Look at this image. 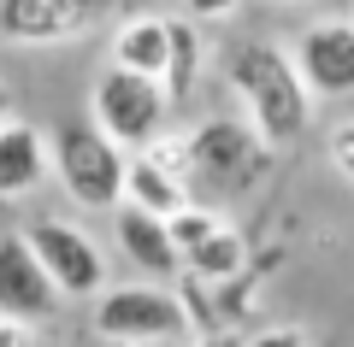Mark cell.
I'll list each match as a JSON object with an SVG mask.
<instances>
[{"instance_id":"cell-1","label":"cell","mask_w":354,"mask_h":347,"mask_svg":"<svg viewBox=\"0 0 354 347\" xmlns=\"http://www.w3.org/2000/svg\"><path fill=\"white\" fill-rule=\"evenodd\" d=\"M230 88L242 95V106L254 112V130L266 141H295L307 130V83L301 59H290L272 41H248V48L230 53Z\"/></svg>"},{"instance_id":"cell-2","label":"cell","mask_w":354,"mask_h":347,"mask_svg":"<svg viewBox=\"0 0 354 347\" xmlns=\"http://www.w3.org/2000/svg\"><path fill=\"white\" fill-rule=\"evenodd\" d=\"M53 165H59L65 188L77 206H124V183H130V159L124 141L101 124H65L53 136Z\"/></svg>"},{"instance_id":"cell-3","label":"cell","mask_w":354,"mask_h":347,"mask_svg":"<svg viewBox=\"0 0 354 347\" xmlns=\"http://www.w3.org/2000/svg\"><path fill=\"white\" fill-rule=\"evenodd\" d=\"M160 283L106 288L101 306H95V335H101V341H189L195 335L189 306H183L171 288H160Z\"/></svg>"},{"instance_id":"cell-4","label":"cell","mask_w":354,"mask_h":347,"mask_svg":"<svg viewBox=\"0 0 354 347\" xmlns=\"http://www.w3.org/2000/svg\"><path fill=\"white\" fill-rule=\"evenodd\" d=\"M165 77H148V71H130V65H113V71L95 83V124L113 130L124 148H148L165 124Z\"/></svg>"},{"instance_id":"cell-5","label":"cell","mask_w":354,"mask_h":347,"mask_svg":"<svg viewBox=\"0 0 354 347\" xmlns=\"http://www.w3.org/2000/svg\"><path fill=\"white\" fill-rule=\"evenodd\" d=\"M30 236V248L41 253V265L53 271V283L65 288V295H95V288L106 283V259L95 253V241L77 230V224H59V218H41V224H30L24 230Z\"/></svg>"},{"instance_id":"cell-6","label":"cell","mask_w":354,"mask_h":347,"mask_svg":"<svg viewBox=\"0 0 354 347\" xmlns=\"http://www.w3.org/2000/svg\"><path fill=\"white\" fill-rule=\"evenodd\" d=\"M101 12V0H0V36L18 48H41V41L83 36Z\"/></svg>"},{"instance_id":"cell-7","label":"cell","mask_w":354,"mask_h":347,"mask_svg":"<svg viewBox=\"0 0 354 347\" xmlns=\"http://www.w3.org/2000/svg\"><path fill=\"white\" fill-rule=\"evenodd\" d=\"M65 288L53 283V271L41 265V253L30 248V236H6L0 241V312L18 318H48L59 306Z\"/></svg>"},{"instance_id":"cell-8","label":"cell","mask_w":354,"mask_h":347,"mask_svg":"<svg viewBox=\"0 0 354 347\" xmlns=\"http://www.w3.org/2000/svg\"><path fill=\"white\" fill-rule=\"evenodd\" d=\"M113 230H118L124 259L136 265V271H148V277H177L189 265L183 248H177V236H171V218H165V212H148V206H136V200H124Z\"/></svg>"},{"instance_id":"cell-9","label":"cell","mask_w":354,"mask_h":347,"mask_svg":"<svg viewBox=\"0 0 354 347\" xmlns=\"http://www.w3.org/2000/svg\"><path fill=\"white\" fill-rule=\"evenodd\" d=\"M313 95H354V24H313L295 48Z\"/></svg>"},{"instance_id":"cell-10","label":"cell","mask_w":354,"mask_h":347,"mask_svg":"<svg viewBox=\"0 0 354 347\" xmlns=\"http://www.w3.org/2000/svg\"><path fill=\"white\" fill-rule=\"evenodd\" d=\"M41 177H48L41 130L24 124V118H6V130H0V200H24Z\"/></svg>"},{"instance_id":"cell-11","label":"cell","mask_w":354,"mask_h":347,"mask_svg":"<svg viewBox=\"0 0 354 347\" xmlns=\"http://www.w3.org/2000/svg\"><path fill=\"white\" fill-rule=\"evenodd\" d=\"M254 165V136L236 124V118H218V124L195 130V171L213 177V183H236Z\"/></svg>"},{"instance_id":"cell-12","label":"cell","mask_w":354,"mask_h":347,"mask_svg":"<svg viewBox=\"0 0 354 347\" xmlns=\"http://www.w3.org/2000/svg\"><path fill=\"white\" fill-rule=\"evenodd\" d=\"M113 65L165 77V65H171V18H130L113 36Z\"/></svg>"},{"instance_id":"cell-13","label":"cell","mask_w":354,"mask_h":347,"mask_svg":"<svg viewBox=\"0 0 354 347\" xmlns=\"http://www.w3.org/2000/svg\"><path fill=\"white\" fill-rule=\"evenodd\" d=\"M124 200H136V206H148V212H183L189 206V183L177 171H165L153 153H142V159H130V183H124Z\"/></svg>"},{"instance_id":"cell-14","label":"cell","mask_w":354,"mask_h":347,"mask_svg":"<svg viewBox=\"0 0 354 347\" xmlns=\"http://www.w3.org/2000/svg\"><path fill=\"white\" fill-rule=\"evenodd\" d=\"M183 259H189V277H201V283H230V277L242 271V259H248V248H242L236 230H225V224H218L213 236H201Z\"/></svg>"},{"instance_id":"cell-15","label":"cell","mask_w":354,"mask_h":347,"mask_svg":"<svg viewBox=\"0 0 354 347\" xmlns=\"http://www.w3.org/2000/svg\"><path fill=\"white\" fill-rule=\"evenodd\" d=\"M195 71H201V36H195V18H171V65H165V95H171V106H189Z\"/></svg>"},{"instance_id":"cell-16","label":"cell","mask_w":354,"mask_h":347,"mask_svg":"<svg viewBox=\"0 0 354 347\" xmlns=\"http://www.w3.org/2000/svg\"><path fill=\"white\" fill-rule=\"evenodd\" d=\"M330 159H337V165H342V171H348V177H354V124H342V130H337V136H330Z\"/></svg>"},{"instance_id":"cell-17","label":"cell","mask_w":354,"mask_h":347,"mask_svg":"<svg viewBox=\"0 0 354 347\" xmlns=\"http://www.w3.org/2000/svg\"><path fill=\"white\" fill-rule=\"evenodd\" d=\"M183 12L189 18H225V12H236V0H183Z\"/></svg>"},{"instance_id":"cell-18","label":"cell","mask_w":354,"mask_h":347,"mask_svg":"<svg viewBox=\"0 0 354 347\" xmlns=\"http://www.w3.org/2000/svg\"><path fill=\"white\" fill-rule=\"evenodd\" d=\"M283 6H313V0H283Z\"/></svg>"}]
</instances>
